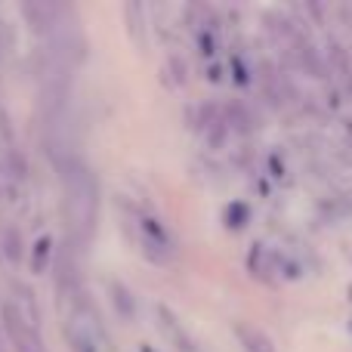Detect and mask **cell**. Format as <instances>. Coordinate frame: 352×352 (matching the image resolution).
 Here are the masks:
<instances>
[{"instance_id": "6da1fadb", "label": "cell", "mask_w": 352, "mask_h": 352, "mask_svg": "<svg viewBox=\"0 0 352 352\" xmlns=\"http://www.w3.org/2000/svg\"><path fill=\"white\" fill-rule=\"evenodd\" d=\"M56 167H59V182H62L65 223L72 229L74 241L87 244L96 235V223H99V182L78 155L62 158Z\"/></svg>"}, {"instance_id": "7a4b0ae2", "label": "cell", "mask_w": 352, "mask_h": 352, "mask_svg": "<svg viewBox=\"0 0 352 352\" xmlns=\"http://www.w3.org/2000/svg\"><path fill=\"white\" fill-rule=\"evenodd\" d=\"M68 340L74 343V349L80 352H96L99 340H102V324H99V316L84 297L72 300V312H68Z\"/></svg>"}, {"instance_id": "3957f363", "label": "cell", "mask_w": 352, "mask_h": 352, "mask_svg": "<svg viewBox=\"0 0 352 352\" xmlns=\"http://www.w3.org/2000/svg\"><path fill=\"white\" fill-rule=\"evenodd\" d=\"M3 328H6V337L10 343L16 346V352H43V343H41V334H37V324H31L28 318L22 316L12 300H3Z\"/></svg>"}, {"instance_id": "277c9868", "label": "cell", "mask_w": 352, "mask_h": 352, "mask_svg": "<svg viewBox=\"0 0 352 352\" xmlns=\"http://www.w3.org/2000/svg\"><path fill=\"white\" fill-rule=\"evenodd\" d=\"M155 316H158V328H161V334L170 340V346H176L179 352H198L192 334L182 328V322L173 316L170 309H167V306H158V309H155Z\"/></svg>"}, {"instance_id": "5b68a950", "label": "cell", "mask_w": 352, "mask_h": 352, "mask_svg": "<svg viewBox=\"0 0 352 352\" xmlns=\"http://www.w3.org/2000/svg\"><path fill=\"white\" fill-rule=\"evenodd\" d=\"M232 331H235V337H238V343H241L244 352H275L272 337H269L263 328H256V324L235 322L232 324Z\"/></svg>"}, {"instance_id": "8992f818", "label": "cell", "mask_w": 352, "mask_h": 352, "mask_svg": "<svg viewBox=\"0 0 352 352\" xmlns=\"http://www.w3.org/2000/svg\"><path fill=\"white\" fill-rule=\"evenodd\" d=\"M109 287H111V303H115L118 316H121L124 322H133V316H136V300H133V294H130L124 285H118V281H111Z\"/></svg>"}, {"instance_id": "52a82bcc", "label": "cell", "mask_w": 352, "mask_h": 352, "mask_svg": "<svg viewBox=\"0 0 352 352\" xmlns=\"http://www.w3.org/2000/svg\"><path fill=\"white\" fill-rule=\"evenodd\" d=\"M250 269L260 278H269V272H272V254L263 244H254V250H250Z\"/></svg>"}, {"instance_id": "ba28073f", "label": "cell", "mask_w": 352, "mask_h": 352, "mask_svg": "<svg viewBox=\"0 0 352 352\" xmlns=\"http://www.w3.org/2000/svg\"><path fill=\"white\" fill-rule=\"evenodd\" d=\"M3 254L10 256L12 263H19V260H22V244H19L16 229H3Z\"/></svg>"}, {"instance_id": "9c48e42d", "label": "cell", "mask_w": 352, "mask_h": 352, "mask_svg": "<svg viewBox=\"0 0 352 352\" xmlns=\"http://www.w3.org/2000/svg\"><path fill=\"white\" fill-rule=\"evenodd\" d=\"M12 192H16V176H12V170L6 164H0V204L10 201Z\"/></svg>"}, {"instance_id": "30bf717a", "label": "cell", "mask_w": 352, "mask_h": 352, "mask_svg": "<svg viewBox=\"0 0 352 352\" xmlns=\"http://www.w3.org/2000/svg\"><path fill=\"white\" fill-rule=\"evenodd\" d=\"M50 256V238H41L37 241V250H34V269L37 272H43V260Z\"/></svg>"}, {"instance_id": "8fae6325", "label": "cell", "mask_w": 352, "mask_h": 352, "mask_svg": "<svg viewBox=\"0 0 352 352\" xmlns=\"http://www.w3.org/2000/svg\"><path fill=\"white\" fill-rule=\"evenodd\" d=\"M0 352H3V340H0Z\"/></svg>"}, {"instance_id": "7c38bea8", "label": "cell", "mask_w": 352, "mask_h": 352, "mask_svg": "<svg viewBox=\"0 0 352 352\" xmlns=\"http://www.w3.org/2000/svg\"><path fill=\"white\" fill-rule=\"evenodd\" d=\"M142 352H152V349H142Z\"/></svg>"}]
</instances>
